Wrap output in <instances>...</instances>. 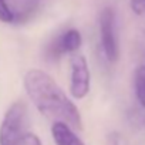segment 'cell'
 Here are the masks:
<instances>
[{
	"instance_id": "cell-1",
	"label": "cell",
	"mask_w": 145,
	"mask_h": 145,
	"mask_svg": "<svg viewBox=\"0 0 145 145\" xmlns=\"http://www.w3.org/2000/svg\"><path fill=\"white\" fill-rule=\"evenodd\" d=\"M24 90L36 108L54 122H64L71 129H81L78 108L72 104L58 84L41 70H29L23 80Z\"/></svg>"
},
{
	"instance_id": "cell-2",
	"label": "cell",
	"mask_w": 145,
	"mask_h": 145,
	"mask_svg": "<svg viewBox=\"0 0 145 145\" xmlns=\"http://www.w3.org/2000/svg\"><path fill=\"white\" fill-rule=\"evenodd\" d=\"M27 107L23 101H16L6 111L0 124V145H19L27 132Z\"/></svg>"
},
{
	"instance_id": "cell-3",
	"label": "cell",
	"mask_w": 145,
	"mask_h": 145,
	"mask_svg": "<svg viewBox=\"0 0 145 145\" xmlns=\"http://www.w3.org/2000/svg\"><path fill=\"white\" fill-rule=\"evenodd\" d=\"M100 40L105 58L115 63L120 57V44L117 36V19L112 7H104L100 13Z\"/></svg>"
},
{
	"instance_id": "cell-4",
	"label": "cell",
	"mask_w": 145,
	"mask_h": 145,
	"mask_svg": "<svg viewBox=\"0 0 145 145\" xmlns=\"http://www.w3.org/2000/svg\"><path fill=\"white\" fill-rule=\"evenodd\" d=\"M71 65V81H70V93L71 95L81 100L90 91V70L84 56L72 54L70 58Z\"/></svg>"
},
{
	"instance_id": "cell-5",
	"label": "cell",
	"mask_w": 145,
	"mask_h": 145,
	"mask_svg": "<svg viewBox=\"0 0 145 145\" xmlns=\"http://www.w3.org/2000/svg\"><path fill=\"white\" fill-rule=\"evenodd\" d=\"M81 33L76 29H68L57 36L46 48V57L51 61H57L64 54L74 53L81 46Z\"/></svg>"
},
{
	"instance_id": "cell-6",
	"label": "cell",
	"mask_w": 145,
	"mask_h": 145,
	"mask_svg": "<svg viewBox=\"0 0 145 145\" xmlns=\"http://www.w3.org/2000/svg\"><path fill=\"white\" fill-rule=\"evenodd\" d=\"M6 5L13 16L14 24L27 22L39 9L40 0H6Z\"/></svg>"
},
{
	"instance_id": "cell-7",
	"label": "cell",
	"mask_w": 145,
	"mask_h": 145,
	"mask_svg": "<svg viewBox=\"0 0 145 145\" xmlns=\"http://www.w3.org/2000/svg\"><path fill=\"white\" fill-rule=\"evenodd\" d=\"M51 135L56 145H84L78 135L64 122H54L51 127Z\"/></svg>"
},
{
	"instance_id": "cell-8",
	"label": "cell",
	"mask_w": 145,
	"mask_h": 145,
	"mask_svg": "<svg viewBox=\"0 0 145 145\" xmlns=\"http://www.w3.org/2000/svg\"><path fill=\"white\" fill-rule=\"evenodd\" d=\"M134 87H135V95L138 103L145 108V65H139L135 70Z\"/></svg>"
},
{
	"instance_id": "cell-9",
	"label": "cell",
	"mask_w": 145,
	"mask_h": 145,
	"mask_svg": "<svg viewBox=\"0 0 145 145\" xmlns=\"http://www.w3.org/2000/svg\"><path fill=\"white\" fill-rule=\"evenodd\" d=\"M0 22L7 23V24H14L13 16L6 5V0H0Z\"/></svg>"
},
{
	"instance_id": "cell-10",
	"label": "cell",
	"mask_w": 145,
	"mask_h": 145,
	"mask_svg": "<svg viewBox=\"0 0 145 145\" xmlns=\"http://www.w3.org/2000/svg\"><path fill=\"white\" fill-rule=\"evenodd\" d=\"M129 6L137 16L145 19V0H131Z\"/></svg>"
},
{
	"instance_id": "cell-11",
	"label": "cell",
	"mask_w": 145,
	"mask_h": 145,
	"mask_svg": "<svg viewBox=\"0 0 145 145\" xmlns=\"http://www.w3.org/2000/svg\"><path fill=\"white\" fill-rule=\"evenodd\" d=\"M19 145H41V141H40V138H39L36 134L26 132V134L22 137Z\"/></svg>"
},
{
	"instance_id": "cell-12",
	"label": "cell",
	"mask_w": 145,
	"mask_h": 145,
	"mask_svg": "<svg viewBox=\"0 0 145 145\" xmlns=\"http://www.w3.org/2000/svg\"><path fill=\"white\" fill-rule=\"evenodd\" d=\"M142 124H144V127H145V115L142 117Z\"/></svg>"
}]
</instances>
